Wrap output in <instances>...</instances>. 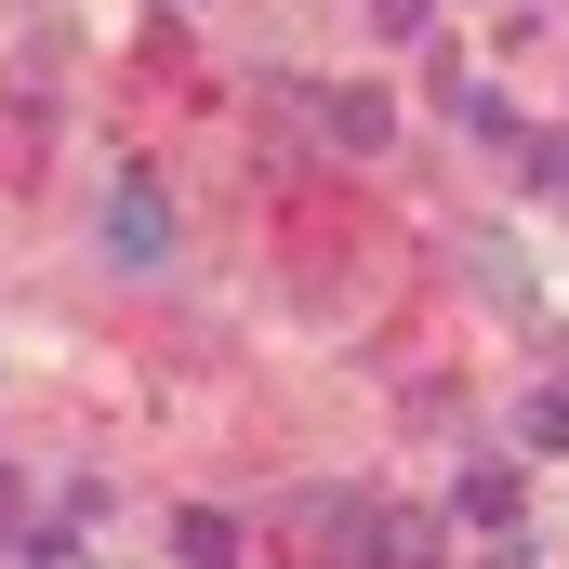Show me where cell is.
I'll use <instances>...</instances> for the list:
<instances>
[{
  "label": "cell",
  "instance_id": "obj_1",
  "mask_svg": "<svg viewBox=\"0 0 569 569\" xmlns=\"http://www.w3.org/2000/svg\"><path fill=\"white\" fill-rule=\"evenodd\" d=\"M107 266H172V199H159V172H120L107 186Z\"/></svg>",
  "mask_w": 569,
  "mask_h": 569
},
{
  "label": "cell",
  "instance_id": "obj_2",
  "mask_svg": "<svg viewBox=\"0 0 569 569\" xmlns=\"http://www.w3.org/2000/svg\"><path fill=\"white\" fill-rule=\"evenodd\" d=\"M318 133L345 146V159H385V146H398V107H385V93H371V80H345V93H331V107H318Z\"/></svg>",
  "mask_w": 569,
  "mask_h": 569
},
{
  "label": "cell",
  "instance_id": "obj_3",
  "mask_svg": "<svg viewBox=\"0 0 569 569\" xmlns=\"http://www.w3.org/2000/svg\"><path fill=\"white\" fill-rule=\"evenodd\" d=\"M517 503H530L517 463H477V477H463V517H477V530H517Z\"/></svg>",
  "mask_w": 569,
  "mask_h": 569
},
{
  "label": "cell",
  "instance_id": "obj_4",
  "mask_svg": "<svg viewBox=\"0 0 569 569\" xmlns=\"http://www.w3.org/2000/svg\"><path fill=\"white\" fill-rule=\"evenodd\" d=\"M172 557H199V569H226V557H239V530H226V517H212V503H186V517H172Z\"/></svg>",
  "mask_w": 569,
  "mask_h": 569
},
{
  "label": "cell",
  "instance_id": "obj_5",
  "mask_svg": "<svg viewBox=\"0 0 569 569\" xmlns=\"http://www.w3.org/2000/svg\"><path fill=\"white\" fill-rule=\"evenodd\" d=\"M517 437H530V450H569V371L530 398V411H517Z\"/></svg>",
  "mask_w": 569,
  "mask_h": 569
},
{
  "label": "cell",
  "instance_id": "obj_6",
  "mask_svg": "<svg viewBox=\"0 0 569 569\" xmlns=\"http://www.w3.org/2000/svg\"><path fill=\"white\" fill-rule=\"evenodd\" d=\"M425 13H437V0H371V27H385V40H437Z\"/></svg>",
  "mask_w": 569,
  "mask_h": 569
},
{
  "label": "cell",
  "instance_id": "obj_7",
  "mask_svg": "<svg viewBox=\"0 0 569 569\" xmlns=\"http://www.w3.org/2000/svg\"><path fill=\"white\" fill-rule=\"evenodd\" d=\"M543 172H557V186H569V146H543Z\"/></svg>",
  "mask_w": 569,
  "mask_h": 569
}]
</instances>
